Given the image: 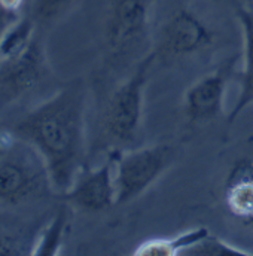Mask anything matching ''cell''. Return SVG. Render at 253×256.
<instances>
[{
	"mask_svg": "<svg viewBox=\"0 0 253 256\" xmlns=\"http://www.w3.org/2000/svg\"><path fill=\"white\" fill-rule=\"evenodd\" d=\"M16 137L14 136V132H0V155L8 149L10 148L14 143H15Z\"/></svg>",
	"mask_w": 253,
	"mask_h": 256,
	"instance_id": "cell-19",
	"label": "cell"
},
{
	"mask_svg": "<svg viewBox=\"0 0 253 256\" xmlns=\"http://www.w3.org/2000/svg\"><path fill=\"white\" fill-rule=\"evenodd\" d=\"M154 0H112L104 24V42L120 56L140 46L149 36Z\"/></svg>",
	"mask_w": 253,
	"mask_h": 256,
	"instance_id": "cell-6",
	"label": "cell"
},
{
	"mask_svg": "<svg viewBox=\"0 0 253 256\" xmlns=\"http://www.w3.org/2000/svg\"><path fill=\"white\" fill-rule=\"evenodd\" d=\"M85 115L86 88L74 80L26 112L10 130L40 155L52 190L62 195L85 167Z\"/></svg>",
	"mask_w": 253,
	"mask_h": 256,
	"instance_id": "cell-1",
	"label": "cell"
},
{
	"mask_svg": "<svg viewBox=\"0 0 253 256\" xmlns=\"http://www.w3.org/2000/svg\"><path fill=\"white\" fill-rule=\"evenodd\" d=\"M238 60V54H234L214 70L196 79L186 90L184 96V115L190 122H207L224 116L226 88Z\"/></svg>",
	"mask_w": 253,
	"mask_h": 256,
	"instance_id": "cell-7",
	"label": "cell"
},
{
	"mask_svg": "<svg viewBox=\"0 0 253 256\" xmlns=\"http://www.w3.org/2000/svg\"><path fill=\"white\" fill-rule=\"evenodd\" d=\"M213 32L190 9L174 12L161 27L158 52L167 57H190L213 45Z\"/></svg>",
	"mask_w": 253,
	"mask_h": 256,
	"instance_id": "cell-9",
	"label": "cell"
},
{
	"mask_svg": "<svg viewBox=\"0 0 253 256\" xmlns=\"http://www.w3.org/2000/svg\"><path fill=\"white\" fill-rule=\"evenodd\" d=\"M52 190L40 155L20 140L0 155V202L16 206Z\"/></svg>",
	"mask_w": 253,
	"mask_h": 256,
	"instance_id": "cell-4",
	"label": "cell"
},
{
	"mask_svg": "<svg viewBox=\"0 0 253 256\" xmlns=\"http://www.w3.org/2000/svg\"><path fill=\"white\" fill-rule=\"evenodd\" d=\"M14 248L15 246H12L8 240L0 238V255H15V254H18Z\"/></svg>",
	"mask_w": 253,
	"mask_h": 256,
	"instance_id": "cell-20",
	"label": "cell"
},
{
	"mask_svg": "<svg viewBox=\"0 0 253 256\" xmlns=\"http://www.w3.org/2000/svg\"><path fill=\"white\" fill-rule=\"evenodd\" d=\"M224 200L228 212L249 230L253 228V160L238 161L228 174Z\"/></svg>",
	"mask_w": 253,
	"mask_h": 256,
	"instance_id": "cell-10",
	"label": "cell"
},
{
	"mask_svg": "<svg viewBox=\"0 0 253 256\" xmlns=\"http://www.w3.org/2000/svg\"><path fill=\"white\" fill-rule=\"evenodd\" d=\"M252 252H248L242 248H237L219 237H213L208 234L195 246L186 250L184 256H249Z\"/></svg>",
	"mask_w": 253,
	"mask_h": 256,
	"instance_id": "cell-16",
	"label": "cell"
},
{
	"mask_svg": "<svg viewBox=\"0 0 253 256\" xmlns=\"http://www.w3.org/2000/svg\"><path fill=\"white\" fill-rule=\"evenodd\" d=\"M63 196L70 206L90 213L104 212L115 206V154L112 152L96 168L84 167Z\"/></svg>",
	"mask_w": 253,
	"mask_h": 256,
	"instance_id": "cell-8",
	"label": "cell"
},
{
	"mask_svg": "<svg viewBox=\"0 0 253 256\" xmlns=\"http://www.w3.org/2000/svg\"><path fill=\"white\" fill-rule=\"evenodd\" d=\"M115 154L116 204H126L148 191L174 162V149L160 143Z\"/></svg>",
	"mask_w": 253,
	"mask_h": 256,
	"instance_id": "cell-3",
	"label": "cell"
},
{
	"mask_svg": "<svg viewBox=\"0 0 253 256\" xmlns=\"http://www.w3.org/2000/svg\"><path fill=\"white\" fill-rule=\"evenodd\" d=\"M67 228H68V213H67V208L63 207V208H58V212L42 228L40 234L38 236L33 244L32 255H58L60 249L63 248Z\"/></svg>",
	"mask_w": 253,
	"mask_h": 256,
	"instance_id": "cell-13",
	"label": "cell"
},
{
	"mask_svg": "<svg viewBox=\"0 0 253 256\" xmlns=\"http://www.w3.org/2000/svg\"><path fill=\"white\" fill-rule=\"evenodd\" d=\"M34 38V20L28 16L16 20L0 38V62L21 54Z\"/></svg>",
	"mask_w": 253,
	"mask_h": 256,
	"instance_id": "cell-14",
	"label": "cell"
},
{
	"mask_svg": "<svg viewBox=\"0 0 253 256\" xmlns=\"http://www.w3.org/2000/svg\"><path fill=\"white\" fill-rule=\"evenodd\" d=\"M28 2L30 0H0V4L9 14L16 15V16H22L24 15V9L28 4Z\"/></svg>",
	"mask_w": 253,
	"mask_h": 256,
	"instance_id": "cell-17",
	"label": "cell"
},
{
	"mask_svg": "<svg viewBox=\"0 0 253 256\" xmlns=\"http://www.w3.org/2000/svg\"><path fill=\"white\" fill-rule=\"evenodd\" d=\"M24 16V15H22ZM21 16H16V15H12V14H9L6 9H3L2 8V4H0V38H2V34L6 32V28L9 27V26H12L16 20H20Z\"/></svg>",
	"mask_w": 253,
	"mask_h": 256,
	"instance_id": "cell-18",
	"label": "cell"
},
{
	"mask_svg": "<svg viewBox=\"0 0 253 256\" xmlns=\"http://www.w3.org/2000/svg\"><path fill=\"white\" fill-rule=\"evenodd\" d=\"M50 73L45 48L38 36L21 54L0 62V112L30 97L48 80Z\"/></svg>",
	"mask_w": 253,
	"mask_h": 256,
	"instance_id": "cell-5",
	"label": "cell"
},
{
	"mask_svg": "<svg viewBox=\"0 0 253 256\" xmlns=\"http://www.w3.org/2000/svg\"><path fill=\"white\" fill-rule=\"evenodd\" d=\"M210 234L207 226H195L173 237L150 238L132 250L136 256H184L186 250Z\"/></svg>",
	"mask_w": 253,
	"mask_h": 256,
	"instance_id": "cell-12",
	"label": "cell"
},
{
	"mask_svg": "<svg viewBox=\"0 0 253 256\" xmlns=\"http://www.w3.org/2000/svg\"><path fill=\"white\" fill-rule=\"evenodd\" d=\"M155 57L156 52L143 57L109 98L102 127L104 137L118 148L134 144L140 136L144 116V91Z\"/></svg>",
	"mask_w": 253,
	"mask_h": 256,
	"instance_id": "cell-2",
	"label": "cell"
},
{
	"mask_svg": "<svg viewBox=\"0 0 253 256\" xmlns=\"http://www.w3.org/2000/svg\"><path fill=\"white\" fill-rule=\"evenodd\" d=\"M236 14L243 33V70L240 94L226 116L228 122H234L249 106H253V9L240 6Z\"/></svg>",
	"mask_w": 253,
	"mask_h": 256,
	"instance_id": "cell-11",
	"label": "cell"
},
{
	"mask_svg": "<svg viewBox=\"0 0 253 256\" xmlns=\"http://www.w3.org/2000/svg\"><path fill=\"white\" fill-rule=\"evenodd\" d=\"M80 0H30L34 22L51 24L66 16Z\"/></svg>",
	"mask_w": 253,
	"mask_h": 256,
	"instance_id": "cell-15",
	"label": "cell"
}]
</instances>
